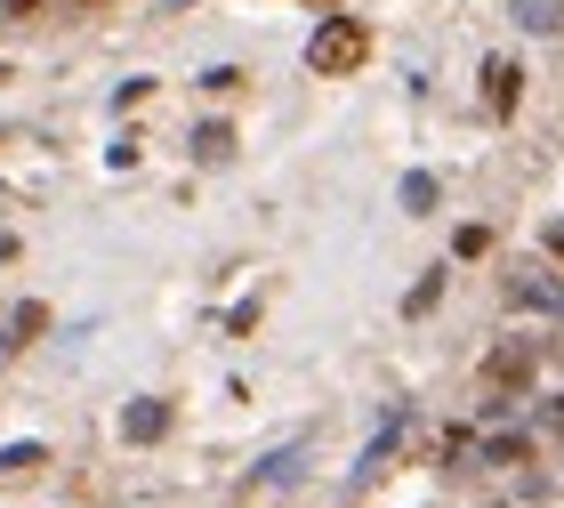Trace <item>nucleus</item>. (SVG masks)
Listing matches in <instances>:
<instances>
[{
	"label": "nucleus",
	"instance_id": "nucleus-8",
	"mask_svg": "<svg viewBox=\"0 0 564 508\" xmlns=\"http://www.w3.org/2000/svg\"><path fill=\"white\" fill-rule=\"evenodd\" d=\"M17 468H41V444H0V476H17Z\"/></svg>",
	"mask_w": 564,
	"mask_h": 508
},
{
	"label": "nucleus",
	"instance_id": "nucleus-6",
	"mask_svg": "<svg viewBox=\"0 0 564 508\" xmlns=\"http://www.w3.org/2000/svg\"><path fill=\"white\" fill-rule=\"evenodd\" d=\"M299 452H306V444H282V452H267V461H259V468H250V476H259V485H282V476H291V468H299Z\"/></svg>",
	"mask_w": 564,
	"mask_h": 508
},
{
	"label": "nucleus",
	"instance_id": "nucleus-5",
	"mask_svg": "<svg viewBox=\"0 0 564 508\" xmlns=\"http://www.w3.org/2000/svg\"><path fill=\"white\" fill-rule=\"evenodd\" d=\"M484 97H492V114H508V106H517V65H484Z\"/></svg>",
	"mask_w": 564,
	"mask_h": 508
},
{
	"label": "nucleus",
	"instance_id": "nucleus-3",
	"mask_svg": "<svg viewBox=\"0 0 564 508\" xmlns=\"http://www.w3.org/2000/svg\"><path fill=\"white\" fill-rule=\"evenodd\" d=\"M162 428H170V412H162V403H153V396H138L130 412H121V436H130V444H153V436H162Z\"/></svg>",
	"mask_w": 564,
	"mask_h": 508
},
{
	"label": "nucleus",
	"instance_id": "nucleus-4",
	"mask_svg": "<svg viewBox=\"0 0 564 508\" xmlns=\"http://www.w3.org/2000/svg\"><path fill=\"white\" fill-rule=\"evenodd\" d=\"M508 9H517L524 33H556V24H564V0H508Z\"/></svg>",
	"mask_w": 564,
	"mask_h": 508
},
{
	"label": "nucleus",
	"instance_id": "nucleus-9",
	"mask_svg": "<svg viewBox=\"0 0 564 508\" xmlns=\"http://www.w3.org/2000/svg\"><path fill=\"white\" fill-rule=\"evenodd\" d=\"M9 9H33V0H9Z\"/></svg>",
	"mask_w": 564,
	"mask_h": 508
},
{
	"label": "nucleus",
	"instance_id": "nucleus-7",
	"mask_svg": "<svg viewBox=\"0 0 564 508\" xmlns=\"http://www.w3.org/2000/svg\"><path fill=\"white\" fill-rule=\"evenodd\" d=\"M403 210H435V177H427V170L403 177Z\"/></svg>",
	"mask_w": 564,
	"mask_h": 508
},
{
	"label": "nucleus",
	"instance_id": "nucleus-1",
	"mask_svg": "<svg viewBox=\"0 0 564 508\" xmlns=\"http://www.w3.org/2000/svg\"><path fill=\"white\" fill-rule=\"evenodd\" d=\"M306 57H315V73H347L355 57H364V33H355V24H330V33H315Z\"/></svg>",
	"mask_w": 564,
	"mask_h": 508
},
{
	"label": "nucleus",
	"instance_id": "nucleus-2",
	"mask_svg": "<svg viewBox=\"0 0 564 508\" xmlns=\"http://www.w3.org/2000/svg\"><path fill=\"white\" fill-rule=\"evenodd\" d=\"M508 291H517L524 307H541V315H564V283H549L541 267H524V274H517V283H508Z\"/></svg>",
	"mask_w": 564,
	"mask_h": 508
}]
</instances>
